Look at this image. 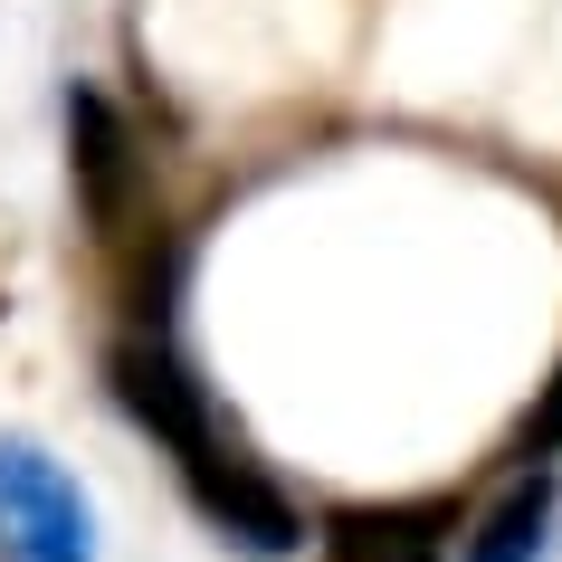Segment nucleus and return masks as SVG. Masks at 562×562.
I'll use <instances>...</instances> for the list:
<instances>
[{"instance_id":"obj_2","label":"nucleus","mask_w":562,"mask_h":562,"mask_svg":"<svg viewBox=\"0 0 562 562\" xmlns=\"http://www.w3.org/2000/svg\"><path fill=\"white\" fill-rule=\"evenodd\" d=\"M172 468H181V496L201 505V525H210V533H229L238 553H296V543H305L296 496H286V486H277L258 458H238L220 429H210V439H191Z\"/></svg>"},{"instance_id":"obj_3","label":"nucleus","mask_w":562,"mask_h":562,"mask_svg":"<svg viewBox=\"0 0 562 562\" xmlns=\"http://www.w3.org/2000/svg\"><path fill=\"white\" fill-rule=\"evenodd\" d=\"M0 562H95V515L77 476L30 439H0Z\"/></svg>"},{"instance_id":"obj_4","label":"nucleus","mask_w":562,"mask_h":562,"mask_svg":"<svg viewBox=\"0 0 562 562\" xmlns=\"http://www.w3.org/2000/svg\"><path fill=\"white\" fill-rule=\"evenodd\" d=\"M105 382H115V401L134 411V429H153L172 458H181L191 439H210V429H220V419H210V391L181 372V353L162 344V334L115 344V353H105Z\"/></svg>"},{"instance_id":"obj_1","label":"nucleus","mask_w":562,"mask_h":562,"mask_svg":"<svg viewBox=\"0 0 562 562\" xmlns=\"http://www.w3.org/2000/svg\"><path fill=\"white\" fill-rule=\"evenodd\" d=\"M67 181H77L95 248H134L144 238V144L115 115V95L87 87V77L67 87Z\"/></svg>"},{"instance_id":"obj_5","label":"nucleus","mask_w":562,"mask_h":562,"mask_svg":"<svg viewBox=\"0 0 562 562\" xmlns=\"http://www.w3.org/2000/svg\"><path fill=\"white\" fill-rule=\"evenodd\" d=\"M334 562H448L458 553V505L448 496H382V505H334L325 515Z\"/></svg>"},{"instance_id":"obj_7","label":"nucleus","mask_w":562,"mask_h":562,"mask_svg":"<svg viewBox=\"0 0 562 562\" xmlns=\"http://www.w3.org/2000/svg\"><path fill=\"white\" fill-rule=\"evenodd\" d=\"M562 448V362H553V382H543V401L525 411V458H553Z\"/></svg>"},{"instance_id":"obj_6","label":"nucleus","mask_w":562,"mask_h":562,"mask_svg":"<svg viewBox=\"0 0 562 562\" xmlns=\"http://www.w3.org/2000/svg\"><path fill=\"white\" fill-rule=\"evenodd\" d=\"M543 525H553V486H543V468H525L486 515H476V533L458 543V562H533L543 553Z\"/></svg>"}]
</instances>
